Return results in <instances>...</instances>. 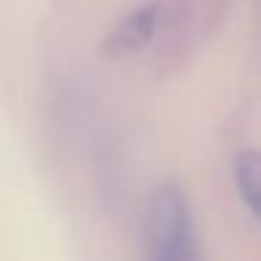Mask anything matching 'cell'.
Listing matches in <instances>:
<instances>
[{
	"instance_id": "obj_2",
	"label": "cell",
	"mask_w": 261,
	"mask_h": 261,
	"mask_svg": "<svg viewBox=\"0 0 261 261\" xmlns=\"http://www.w3.org/2000/svg\"><path fill=\"white\" fill-rule=\"evenodd\" d=\"M163 23V6L160 3H146V6L129 12L113 31L107 34L101 51L110 59H124L135 57V54L146 51L149 42L154 40V34L160 31Z\"/></svg>"
},
{
	"instance_id": "obj_1",
	"label": "cell",
	"mask_w": 261,
	"mask_h": 261,
	"mask_svg": "<svg viewBox=\"0 0 261 261\" xmlns=\"http://www.w3.org/2000/svg\"><path fill=\"white\" fill-rule=\"evenodd\" d=\"M149 261H197V233L188 199L180 188L163 186L152 194L143 225Z\"/></svg>"
},
{
	"instance_id": "obj_3",
	"label": "cell",
	"mask_w": 261,
	"mask_h": 261,
	"mask_svg": "<svg viewBox=\"0 0 261 261\" xmlns=\"http://www.w3.org/2000/svg\"><path fill=\"white\" fill-rule=\"evenodd\" d=\"M233 180H236L242 202L261 222V152H255V149L239 152L236 163H233Z\"/></svg>"
}]
</instances>
